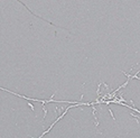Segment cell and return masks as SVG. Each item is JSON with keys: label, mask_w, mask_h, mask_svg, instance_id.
<instances>
[{"label": "cell", "mask_w": 140, "mask_h": 138, "mask_svg": "<svg viewBox=\"0 0 140 138\" xmlns=\"http://www.w3.org/2000/svg\"><path fill=\"white\" fill-rule=\"evenodd\" d=\"M139 73H140V70H139V71H138V72H137V73H136V75H138V74H139Z\"/></svg>", "instance_id": "7a4b0ae2"}, {"label": "cell", "mask_w": 140, "mask_h": 138, "mask_svg": "<svg viewBox=\"0 0 140 138\" xmlns=\"http://www.w3.org/2000/svg\"><path fill=\"white\" fill-rule=\"evenodd\" d=\"M15 93L0 88V138H19L18 122L12 118L16 108L10 99Z\"/></svg>", "instance_id": "6da1fadb"}]
</instances>
